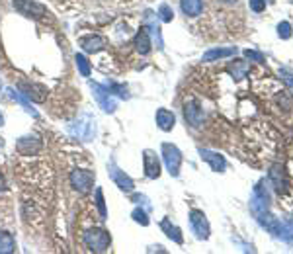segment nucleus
Returning a JSON list of instances; mask_svg holds the SVG:
<instances>
[{"label": "nucleus", "instance_id": "20e7f679", "mask_svg": "<svg viewBox=\"0 0 293 254\" xmlns=\"http://www.w3.org/2000/svg\"><path fill=\"white\" fill-rule=\"evenodd\" d=\"M71 184L80 194H88L92 186H94V174L90 170H73L71 172Z\"/></svg>", "mask_w": 293, "mask_h": 254}, {"label": "nucleus", "instance_id": "473e14b6", "mask_svg": "<svg viewBox=\"0 0 293 254\" xmlns=\"http://www.w3.org/2000/svg\"><path fill=\"white\" fill-rule=\"evenodd\" d=\"M2 121H4V119H2V113H0V125H2Z\"/></svg>", "mask_w": 293, "mask_h": 254}, {"label": "nucleus", "instance_id": "f8f14e48", "mask_svg": "<svg viewBox=\"0 0 293 254\" xmlns=\"http://www.w3.org/2000/svg\"><path fill=\"white\" fill-rule=\"evenodd\" d=\"M16 149H18V153H22V155H36L37 151L41 149V143H39V139H36V137H24V139H20Z\"/></svg>", "mask_w": 293, "mask_h": 254}, {"label": "nucleus", "instance_id": "4468645a", "mask_svg": "<svg viewBox=\"0 0 293 254\" xmlns=\"http://www.w3.org/2000/svg\"><path fill=\"white\" fill-rule=\"evenodd\" d=\"M180 8L186 16L196 18L203 12V2L202 0H180Z\"/></svg>", "mask_w": 293, "mask_h": 254}, {"label": "nucleus", "instance_id": "dca6fc26", "mask_svg": "<svg viewBox=\"0 0 293 254\" xmlns=\"http://www.w3.org/2000/svg\"><path fill=\"white\" fill-rule=\"evenodd\" d=\"M22 90H24L26 96H30L34 102H43L45 96H47L45 88H43V86H37V84H24Z\"/></svg>", "mask_w": 293, "mask_h": 254}, {"label": "nucleus", "instance_id": "c85d7f7f", "mask_svg": "<svg viewBox=\"0 0 293 254\" xmlns=\"http://www.w3.org/2000/svg\"><path fill=\"white\" fill-rule=\"evenodd\" d=\"M279 76H281V78H283V80H285V82L293 88V73L285 71V69H281V71H279Z\"/></svg>", "mask_w": 293, "mask_h": 254}, {"label": "nucleus", "instance_id": "9b49d317", "mask_svg": "<svg viewBox=\"0 0 293 254\" xmlns=\"http://www.w3.org/2000/svg\"><path fill=\"white\" fill-rule=\"evenodd\" d=\"M80 45H82L84 51H88V53H96V51L104 49L106 41H104L100 36H84V37H80Z\"/></svg>", "mask_w": 293, "mask_h": 254}, {"label": "nucleus", "instance_id": "a211bd4d", "mask_svg": "<svg viewBox=\"0 0 293 254\" xmlns=\"http://www.w3.org/2000/svg\"><path fill=\"white\" fill-rule=\"evenodd\" d=\"M237 53V49H233V47H229V49H211V51H207V53L203 55V61H219V59H225V57H231V55Z\"/></svg>", "mask_w": 293, "mask_h": 254}, {"label": "nucleus", "instance_id": "f257e3e1", "mask_svg": "<svg viewBox=\"0 0 293 254\" xmlns=\"http://www.w3.org/2000/svg\"><path fill=\"white\" fill-rule=\"evenodd\" d=\"M14 8L18 10L20 14H24L26 18H32L36 22H43L47 24L49 22V10L39 4V2H34V0H14Z\"/></svg>", "mask_w": 293, "mask_h": 254}, {"label": "nucleus", "instance_id": "1a4fd4ad", "mask_svg": "<svg viewBox=\"0 0 293 254\" xmlns=\"http://www.w3.org/2000/svg\"><path fill=\"white\" fill-rule=\"evenodd\" d=\"M268 203H270V194L268 190H264L262 184H258L254 188V201H252V209L260 213V211H266L268 209Z\"/></svg>", "mask_w": 293, "mask_h": 254}, {"label": "nucleus", "instance_id": "423d86ee", "mask_svg": "<svg viewBox=\"0 0 293 254\" xmlns=\"http://www.w3.org/2000/svg\"><path fill=\"white\" fill-rule=\"evenodd\" d=\"M270 182H272V186L275 188V192H277V194H283V192L287 190L289 180H287L285 170H283L279 164L272 166V170H270Z\"/></svg>", "mask_w": 293, "mask_h": 254}, {"label": "nucleus", "instance_id": "7ed1b4c3", "mask_svg": "<svg viewBox=\"0 0 293 254\" xmlns=\"http://www.w3.org/2000/svg\"><path fill=\"white\" fill-rule=\"evenodd\" d=\"M163 157H165L166 168L172 176H178V170H180V164H182V155L178 151V147L165 143L163 145Z\"/></svg>", "mask_w": 293, "mask_h": 254}, {"label": "nucleus", "instance_id": "2eb2a0df", "mask_svg": "<svg viewBox=\"0 0 293 254\" xmlns=\"http://www.w3.org/2000/svg\"><path fill=\"white\" fill-rule=\"evenodd\" d=\"M258 219H260V223L270 231V233H274V235H279V231H281V225H279V221L275 217H272L270 213H266V211H260L258 213Z\"/></svg>", "mask_w": 293, "mask_h": 254}, {"label": "nucleus", "instance_id": "c756f323", "mask_svg": "<svg viewBox=\"0 0 293 254\" xmlns=\"http://www.w3.org/2000/svg\"><path fill=\"white\" fill-rule=\"evenodd\" d=\"M244 55H246L248 59H254L256 63H262V61H264V57H262V55L256 53V51H250V49H248V51H244Z\"/></svg>", "mask_w": 293, "mask_h": 254}, {"label": "nucleus", "instance_id": "b1692460", "mask_svg": "<svg viewBox=\"0 0 293 254\" xmlns=\"http://www.w3.org/2000/svg\"><path fill=\"white\" fill-rule=\"evenodd\" d=\"M76 65H78L80 73L84 74V76H88V74H90V65H88V61H86L82 55H78V57H76Z\"/></svg>", "mask_w": 293, "mask_h": 254}, {"label": "nucleus", "instance_id": "a878e982", "mask_svg": "<svg viewBox=\"0 0 293 254\" xmlns=\"http://www.w3.org/2000/svg\"><path fill=\"white\" fill-rule=\"evenodd\" d=\"M96 203H98V207H100L102 219H106V207H104V196H102V190L96 192Z\"/></svg>", "mask_w": 293, "mask_h": 254}, {"label": "nucleus", "instance_id": "4be33fe9", "mask_svg": "<svg viewBox=\"0 0 293 254\" xmlns=\"http://www.w3.org/2000/svg\"><path fill=\"white\" fill-rule=\"evenodd\" d=\"M113 178H115V182L119 184V188H121V190H127V192H131V190H133V182L129 180V178H125L123 174L115 172V174H113Z\"/></svg>", "mask_w": 293, "mask_h": 254}, {"label": "nucleus", "instance_id": "0eeeda50", "mask_svg": "<svg viewBox=\"0 0 293 254\" xmlns=\"http://www.w3.org/2000/svg\"><path fill=\"white\" fill-rule=\"evenodd\" d=\"M184 115H186V121L192 127H200L203 123V109L196 102H190L184 106Z\"/></svg>", "mask_w": 293, "mask_h": 254}, {"label": "nucleus", "instance_id": "bb28decb", "mask_svg": "<svg viewBox=\"0 0 293 254\" xmlns=\"http://www.w3.org/2000/svg\"><path fill=\"white\" fill-rule=\"evenodd\" d=\"M133 219H135L137 223H143V225H149V219H146L145 211H141V209H135V211H133Z\"/></svg>", "mask_w": 293, "mask_h": 254}, {"label": "nucleus", "instance_id": "412c9836", "mask_svg": "<svg viewBox=\"0 0 293 254\" xmlns=\"http://www.w3.org/2000/svg\"><path fill=\"white\" fill-rule=\"evenodd\" d=\"M231 71H233V74L237 78H242V76H246V73H248V65L244 61H235V65H233Z\"/></svg>", "mask_w": 293, "mask_h": 254}, {"label": "nucleus", "instance_id": "aec40b11", "mask_svg": "<svg viewBox=\"0 0 293 254\" xmlns=\"http://www.w3.org/2000/svg\"><path fill=\"white\" fill-rule=\"evenodd\" d=\"M137 51L141 55H146L149 51H151V41H149V36H146L145 30H141L139 32V36H137Z\"/></svg>", "mask_w": 293, "mask_h": 254}, {"label": "nucleus", "instance_id": "7c9ffc66", "mask_svg": "<svg viewBox=\"0 0 293 254\" xmlns=\"http://www.w3.org/2000/svg\"><path fill=\"white\" fill-rule=\"evenodd\" d=\"M4 188H6V182H4V176L0 174V192H4Z\"/></svg>", "mask_w": 293, "mask_h": 254}, {"label": "nucleus", "instance_id": "393cba45", "mask_svg": "<svg viewBox=\"0 0 293 254\" xmlns=\"http://www.w3.org/2000/svg\"><path fill=\"white\" fill-rule=\"evenodd\" d=\"M248 4H250V10L256 14L266 10V0H248Z\"/></svg>", "mask_w": 293, "mask_h": 254}, {"label": "nucleus", "instance_id": "5701e85b", "mask_svg": "<svg viewBox=\"0 0 293 254\" xmlns=\"http://www.w3.org/2000/svg\"><path fill=\"white\" fill-rule=\"evenodd\" d=\"M277 36L281 37V39H289L293 36L291 32V26H289V22H281L279 26H277Z\"/></svg>", "mask_w": 293, "mask_h": 254}, {"label": "nucleus", "instance_id": "ddd939ff", "mask_svg": "<svg viewBox=\"0 0 293 254\" xmlns=\"http://www.w3.org/2000/svg\"><path fill=\"white\" fill-rule=\"evenodd\" d=\"M176 123V117H174V113L170 111V109H159L157 111V125L161 127L163 131H170L172 127Z\"/></svg>", "mask_w": 293, "mask_h": 254}, {"label": "nucleus", "instance_id": "6ab92c4d", "mask_svg": "<svg viewBox=\"0 0 293 254\" xmlns=\"http://www.w3.org/2000/svg\"><path fill=\"white\" fill-rule=\"evenodd\" d=\"M161 227L165 229V231H166V235L170 236V238H172L174 242H178V244H182V242H184L182 235H180V229H178V227H174V225H172V223H170L168 219H165V221L161 223Z\"/></svg>", "mask_w": 293, "mask_h": 254}, {"label": "nucleus", "instance_id": "9d476101", "mask_svg": "<svg viewBox=\"0 0 293 254\" xmlns=\"http://www.w3.org/2000/svg\"><path fill=\"white\" fill-rule=\"evenodd\" d=\"M200 155H202V159L205 163H209V166L215 170V172H223L225 168H227V163H225V159L217 155V153H211V151H200Z\"/></svg>", "mask_w": 293, "mask_h": 254}, {"label": "nucleus", "instance_id": "6e6552de", "mask_svg": "<svg viewBox=\"0 0 293 254\" xmlns=\"http://www.w3.org/2000/svg\"><path fill=\"white\" fill-rule=\"evenodd\" d=\"M143 163H145V174L149 178H159L161 176V163H159V157L153 151L143 153Z\"/></svg>", "mask_w": 293, "mask_h": 254}, {"label": "nucleus", "instance_id": "39448f33", "mask_svg": "<svg viewBox=\"0 0 293 254\" xmlns=\"http://www.w3.org/2000/svg\"><path fill=\"white\" fill-rule=\"evenodd\" d=\"M190 223H192V231L196 233L198 238L205 240V238L209 236V223H207V219L203 215V211L194 209V211L190 213Z\"/></svg>", "mask_w": 293, "mask_h": 254}, {"label": "nucleus", "instance_id": "f3484780", "mask_svg": "<svg viewBox=\"0 0 293 254\" xmlns=\"http://www.w3.org/2000/svg\"><path fill=\"white\" fill-rule=\"evenodd\" d=\"M16 250V240L8 231H0V254H10Z\"/></svg>", "mask_w": 293, "mask_h": 254}, {"label": "nucleus", "instance_id": "cd10ccee", "mask_svg": "<svg viewBox=\"0 0 293 254\" xmlns=\"http://www.w3.org/2000/svg\"><path fill=\"white\" fill-rule=\"evenodd\" d=\"M161 20H163V22H170V20H172V10H170L168 6H163V8H161Z\"/></svg>", "mask_w": 293, "mask_h": 254}, {"label": "nucleus", "instance_id": "f03ea898", "mask_svg": "<svg viewBox=\"0 0 293 254\" xmlns=\"http://www.w3.org/2000/svg\"><path fill=\"white\" fill-rule=\"evenodd\" d=\"M84 244L92 252H106L111 244L110 233L104 229H90L84 233Z\"/></svg>", "mask_w": 293, "mask_h": 254}, {"label": "nucleus", "instance_id": "2f4dec72", "mask_svg": "<svg viewBox=\"0 0 293 254\" xmlns=\"http://www.w3.org/2000/svg\"><path fill=\"white\" fill-rule=\"evenodd\" d=\"M221 2H237V0H221Z\"/></svg>", "mask_w": 293, "mask_h": 254}]
</instances>
